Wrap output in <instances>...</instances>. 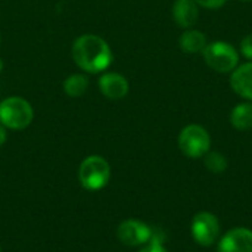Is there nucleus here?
I'll return each mask as SVG.
<instances>
[{"mask_svg": "<svg viewBox=\"0 0 252 252\" xmlns=\"http://www.w3.org/2000/svg\"><path fill=\"white\" fill-rule=\"evenodd\" d=\"M0 252H1V248H0Z\"/></svg>", "mask_w": 252, "mask_h": 252, "instance_id": "22", "label": "nucleus"}, {"mask_svg": "<svg viewBox=\"0 0 252 252\" xmlns=\"http://www.w3.org/2000/svg\"><path fill=\"white\" fill-rule=\"evenodd\" d=\"M99 87L102 94L112 100L126 97L130 89L127 78L117 72H105L99 80Z\"/></svg>", "mask_w": 252, "mask_h": 252, "instance_id": "10", "label": "nucleus"}, {"mask_svg": "<svg viewBox=\"0 0 252 252\" xmlns=\"http://www.w3.org/2000/svg\"><path fill=\"white\" fill-rule=\"evenodd\" d=\"M219 252H252V230L247 227L229 230L220 239Z\"/></svg>", "mask_w": 252, "mask_h": 252, "instance_id": "8", "label": "nucleus"}, {"mask_svg": "<svg viewBox=\"0 0 252 252\" xmlns=\"http://www.w3.org/2000/svg\"><path fill=\"white\" fill-rule=\"evenodd\" d=\"M6 139H7V133H6V127H3V126L0 124V146H3V145H4V142H6Z\"/></svg>", "mask_w": 252, "mask_h": 252, "instance_id": "19", "label": "nucleus"}, {"mask_svg": "<svg viewBox=\"0 0 252 252\" xmlns=\"http://www.w3.org/2000/svg\"><path fill=\"white\" fill-rule=\"evenodd\" d=\"M198 6H202L205 9H219L226 4L227 0H193Z\"/></svg>", "mask_w": 252, "mask_h": 252, "instance_id": "17", "label": "nucleus"}, {"mask_svg": "<svg viewBox=\"0 0 252 252\" xmlns=\"http://www.w3.org/2000/svg\"><path fill=\"white\" fill-rule=\"evenodd\" d=\"M230 87L239 97L252 102V61L238 65L232 71Z\"/></svg>", "mask_w": 252, "mask_h": 252, "instance_id": "9", "label": "nucleus"}, {"mask_svg": "<svg viewBox=\"0 0 252 252\" xmlns=\"http://www.w3.org/2000/svg\"><path fill=\"white\" fill-rule=\"evenodd\" d=\"M201 53L205 63L220 74H229L239 65V52L227 41L208 43Z\"/></svg>", "mask_w": 252, "mask_h": 252, "instance_id": "2", "label": "nucleus"}, {"mask_svg": "<svg viewBox=\"0 0 252 252\" xmlns=\"http://www.w3.org/2000/svg\"><path fill=\"white\" fill-rule=\"evenodd\" d=\"M139 252H167V250L164 248V245L162 244H159V242H148V245L143 248V250H140Z\"/></svg>", "mask_w": 252, "mask_h": 252, "instance_id": "18", "label": "nucleus"}, {"mask_svg": "<svg viewBox=\"0 0 252 252\" xmlns=\"http://www.w3.org/2000/svg\"><path fill=\"white\" fill-rule=\"evenodd\" d=\"M171 15L180 28L189 30L199 19V6L193 0H176L173 3Z\"/></svg>", "mask_w": 252, "mask_h": 252, "instance_id": "11", "label": "nucleus"}, {"mask_svg": "<svg viewBox=\"0 0 252 252\" xmlns=\"http://www.w3.org/2000/svg\"><path fill=\"white\" fill-rule=\"evenodd\" d=\"M192 238L201 247H211L220 236L219 219L211 213H199L193 217L190 226Z\"/></svg>", "mask_w": 252, "mask_h": 252, "instance_id": "6", "label": "nucleus"}, {"mask_svg": "<svg viewBox=\"0 0 252 252\" xmlns=\"http://www.w3.org/2000/svg\"><path fill=\"white\" fill-rule=\"evenodd\" d=\"M117 236L127 247H139L151 241L152 229L139 220H126L118 226Z\"/></svg>", "mask_w": 252, "mask_h": 252, "instance_id": "7", "label": "nucleus"}, {"mask_svg": "<svg viewBox=\"0 0 252 252\" xmlns=\"http://www.w3.org/2000/svg\"><path fill=\"white\" fill-rule=\"evenodd\" d=\"M230 124L239 131H247L252 128V102L238 103L232 109Z\"/></svg>", "mask_w": 252, "mask_h": 252, "instance_id": "13", "label": "nucleus"}, {"mask_svg": "<svg viewBox=\"0 0 252 252\" xmlns=\"http://www.w3.org/2000/svg\"><path fill=\"white\" fill-rule=\"evenodd\" d=\"M241 1H251V0H241Z\"/></svg>", "mask_w": 252, "mask_h": 252, "instance_id": "21", "label": "nucleus"}, {"mask_svg": "<svg viewBox=\"0 0 252 252\" xmlns=\"http://www.w3.org/2000/svg\"><path fill=\"white\" fill-rule=\"evenodd\" d=\"M239 52L242 53V56L248 61H252V32L245 35L241 40V46H239Z\"/></svg>", "mask_w": 252, "mask_h": 252, "instance_id": "16", "label": "nucleus"}, {"mask_svg": "<svg viewBox=\"0 0 252 252\" xmlns=\"http://www.w3.org/2000/svg\"><path fill=\"white\" fill-rule=\"evenodd\" d=\"M204 164H205V167L211 171V173H214V174H221V173H224L226 171V168H227V159H226V157L223 155V154H220V152H207L205 155H204Z\"/></svg>", "mask_w": 252, "mask_h": 252, "instance_id": "15", "label": "nucleus"}, {"mask_svg": "<svg viewBox=\"0 0 252 252\" xmlns=\"http://www.w3.org/2000/svg\"><path fill=\"white\" fill-rule=\"evenodd\" d=\"M72 59L86 72L97 74L106 71L112 63V50L109 44L99 35H80L72 44Z\"/></svg>", "mask_w": 252, "mask_h": 252, "instance_id": "1", "label": "nucleus"}, {"mask_svg": "<svg viewBox=\"0 0 252 252\" xmlns=\"http://www.w3.org/2000/svg\"><path fill=\"white\" fill-rule=\"evenodd\" d=\"M1 69H3V62H1V59H0V72H1Z\"/></svg>", "mask_w": 252, "mask_h": 252, "instance_id": "20", "label": "nucleus"}, {"mask_svg": "<svg viewBox=\"0 0 252 252\" xmlns=\"http://www.w3.org/2000/svg\"><path fill=\"white\" fill-rule=\"evenodd\" d=\"M179 148L189 158H202L211 148L210 133L199 124H189L179 134Z\"/></svg>", "mask_w": 252, "mask_h": 252, "instance_id": "5", "label": "nucleus"}, {"mask_svg": "<svg viewBox=\"0 0 252 252\" xmlns=\"http://www.w3.org/2000/svg\"><path fill=\"white\" fill-rule=\"evenodd\" d=\"M111 177V167L108 161L99 155L87 157L78 170V180L81 186L87 190H100L103 189Z\"/></svg>", "mask_w": 252, "mask_h": 252, "instance_id": "4", "label": "nucleus"}, {"mask_svg": "<svg viewBox=\"0 0 252 252\" xmlns=\"http://www.w3.org/2000/svg\"><path fill=\"white\" fill-rule=\"evenodd\" d=\"M0 41H1V40H0Z\"/></svg>", "mask_w": 252, "mask_h": 252, "instance_id": "23", "label": "nucleus"}, {"mask_svg": "<svg viewBox=\"0 0 252 252\" xmlns=\"http://www.w3.org/2000/svg\"><path fill=\"white\" fill-rule=\"evenodd\" d=\"M89 87V78L83 74L69 75L63 83V90L69 97H80Z\"/></svg>", "mask_w": 252, "mask_h": 252, "instance_id": "14", "label": "nucleus"}, {"mask_svg": "<svg viewBox=\"0 0 252 252\" xmlns=\"http://www.w3.org/2000/svg\"><path fill=\"white\" fill-rule=\"evenodd\" d=\"M207 44H208L207 43V35L202 31L193 30V28L186 30L180 35V38H179V47L185 53H198V52H202Z\"/></svg>", "mask_w": 252, "mask_h": 252, "instance_id": "12", "label": "nucleus"}, {"mask_svg": "<svg viewBox=\"0 0 252 252\" xmlns=\"http://www.w3.org/2000/svg\"><path fill=\"white\" fill-rule=\"evenodd\" d=\"M34 118L30 102L22 97H7L0 102V124L10 130L27 128Z\"/></svg>", "mask_w": 252, "mask_h": 252, "instance_id": "3", "label": "nucleus"}]
</instances>
